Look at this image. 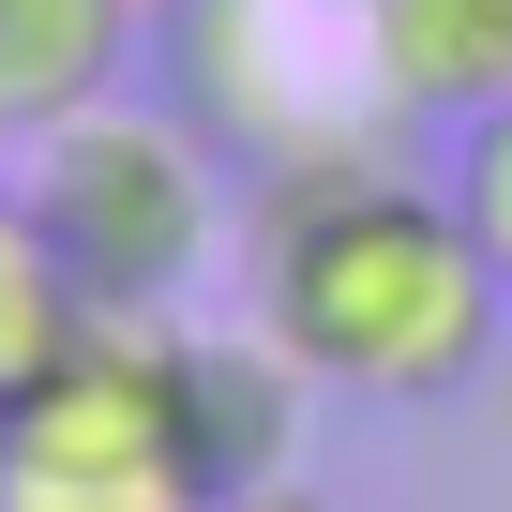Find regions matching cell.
I'll return each mask as SVG.
<instances>
[{
  "label": "cell",
  "mask_w": 512,
  "mask_h": 512,
  "mask_svg": "<svg viewBox=\"0 0 512 512\" xmlns=\"http://www.w3.org/2000/svg\"><path fill=\"white\" fill-rule=\"evenodd\" d=\"M497 302H512L497 256L467 241V211L437 181H392L377 151L256 181V332L302 377L377 392V407L467 392L497 347Z\"/></svg>",
  "instance_id": "cell-1"
},
{
  "label": "cell",
  "mask_w": 512,
  "mask_h": 512,
  "mask_svg": "<svg viewBox=\"0 0 512 512\" xmlns=\"http://www.w3.org/2000/svg\"><path fill=\"white\" fill-rule=\"evenodd\" d=\"M16 211L46 226V256L76 272L91 317H166L226 241V166L181 106L106 91V106H76L61 136L16 151Z\"/></svg>",
  "instance_id": "cell-2"
},
{
  "label": "cell",
  "mask_w": 512,
  "mask_h": 512,
  "mask_svg": "<svg viewBox=\"0 0 512 512\" xmlns=\"http://www.w3.org/2000/svg\"><path fill=\"white\" fill-rule=\"evenodd\" d=\"M0 512H211L181 317H91L31 392H0Z\"/></svg>",
  "instance_id": "cell-3"
},
{
  "label": "cell",
  "mask_w": 512,
  "mask_h": 512,
  "mask_svg": "<svg viewBox=\"0 0 512 512\" xmlns=\"http://www.w3.org/2000/svg\"><path fill=\"white\" fill-rule=\"evenodd\" d=\"M181 422H196V482L211 512L287 482V437H302V362L272 332H181Z\"/></svg>",
  "instance_id": "cell-4"
},
{
  "label": "cell",
  "mask_w": 512,
  "mask_h": 512,
  "mask_svg": "<svg viewBox=\"0 0 512 512\" xmlns=\"http://www.w3.org/2000/svg\"><path fill=\"white\" fill-rule=\"evenodd\" d=\"M136 16L151 0H0V151H31L76 106H106L121 61H136Z\"/></svg>",
  "instance_id": "cell-5"
},
{
  "label": "cell",
  "mask_w": 512,
  "mask_h": 512,
  "mask_svg": "<svg viewBox=\"0 0 512 512\" xmlns=\"http://www.w3.org/2000/svg\"><path fill=\"white\" fill-rule=\"evenodd\" d=\"M362 61H377V106L482 121L512 106V0H362Z\"/></svg>",
  "instance_id": "cell-6"
},
{
  "label": "cell",
  "mask_w": 512,
  "mask_h": 512,
  "mask_svg": "<svg viewBox=\"0 0 512 512\" xmlns=\"http://www.w3.org/2000/svg\"><path fill=\"white\" fill-rule=\"evenodd\" d=\"M91 332V302H76V272L46 256V226L16 211V181H0V392H31L61 347Z\"/></svg>",
  "instance_id": "cell-7"
},
{
  "label": "cell",
  "mask_w": 512,
  "mask_h": 512,
  "mask_svg": "<svg viewBox=\"0 0 512 512\" xmlns=\"http://www.w3.org/2000/svg\"><path fill=\"white\" fill-rule=\"evenodd\" d=\"M452 211H467V241L497 256V287H512V106H482V121H452V181H437Z\"/></svg>",
  "instance_id": "cell-8"
},
{
  "label": "cell",
  "mask_w": 512,
  "mask_h": 512,
  "mask_svg": "<svg viewBox=\"0 0 512 512\" xmlns=\"http://www.w3.org/2000/svg\"><path fill=\"white\" fill-rule=\"evenodd\" d=\"M226 512H332V497H302V482H256V497H226Z\"/></svg>",
  "instance_id": "cell-9"
}]
</instances>
